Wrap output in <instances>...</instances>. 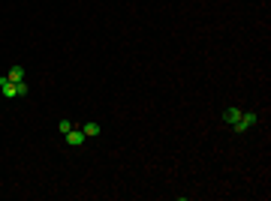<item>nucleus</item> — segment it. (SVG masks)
Segmentation results:
<instances>
[{"label": "nucleus", "mask_w": 271, "mask_h": 201, "mask_svg": "<svg viewBox=\"0 0 271 201\" xmlns=\"http://www.w3.org/2000/svg\"><path fill=\"white\" fill-rule=\"evenodd\" d=\"M223 120H226L229 129L247 132V129H253V126L259 123V114H256V111H241V108H226V111H223Z\"/></svg>", "instance_id": "1"}, {"label": "nucleus", "mask_w": 271, "mask_h": 201, "mask_svg": "<svg viewBox=\"0 0 271 201\" xmlns=\"http://www.w3.org/2000/svg\"><path fill=\"white\" fill-rule=\"evenodd\" d=\"M0 93L15 99V96H27V81H6V78H0Z\"/></svg>", "instance_id": "2"}, {"label": "nucleus", "mask_w": 271, "mask_h": 201, "mask_svg": "<svg viewBox=\"0 0 271 201\" xmlns=\"http://www.w3.org/2000/svg\"><path fill=\"white\" fill-rule=\"evenodd\" d=\"M63 138H66V144H72V147H82V144L87 141V135H84V132L79 129V123H76V126H72V129H69V132H66Z\"/></svg>", "instance_id": "3"}, {"label": "nucleus", "mask_w": 271, "mask_h": 201, "mask_svg": "<svg viewBox=\"0 0 271 201\" xmlns=\"http://www.w3.org/2000/svg\"><path fill=\"white\" fill-rule=\"evenodd\" d=\"M3 78H6V81H24V69L15 63V66H9V72H6Z\"/></svg>", "instance_id": "4"}, {"label": "nucleus", "mask_w": 271, "mask_h": 201, "mask_svg": "<svg viewBox=\"0 0 271 201\" xmlns=\"http://www.w3.org/2000/svg\"><path fill=\"white\" fill-rule=\"evenodd\" d=\"M79 129L87 135V138H94V135H100L103 129H100V123H79Z\"/></svg>", "instance_id": "5"}, {"label": "nucleus", "mask_w": 271, "mask_h": 201, "mask_svg": "<svg viewBox=\"0 0 271 201\" xmlns=\"http://www.w3.org/2000/svg\"><path fill=\"white\" fill-rule=\"evenodd\" d=\"M72 126H76V120H61V123H58V132H61V135H66Z\"/></svg>", "instance_id": "6"}]
</instances>
